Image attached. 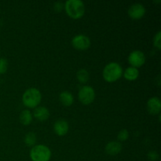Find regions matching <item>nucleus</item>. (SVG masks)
<instances>
[{
	"instance_id": "nucleus-16",
	"label": "nucleus",
	"mask_w": 161,
	"mask_h": 161,
	"mask_svg": "<svg viewBox=\"0 0 161 161\" xmlns=\"http://www.w3.org/2000/svg\"><path fill=\"white\" fill-rule=\"evenodd\" d=\"M76 77H77V80H78L80 83H86V82L89 80L90 74L86 69H81L77 72Z\"/></svg>"
},
{
	"instance_id": "nucleus-17",
	"label": "nucleus",
	"mask_w": 161,
	"mask_h": 161,
	"mask_svg": "<svg viewBox=\"0 0 161 161\" xmlns=\"http://www.w3.org/2000/svg\"><path fill=\"white\" fill-rule=\"evenodd\" d=\"M36 142V135L33 132H29L25 137V143L28 146H34Z\"/></svg>"
},
{
	"instance_id": "nucleus-19",
	"label": "nucleus",
	"mask_w": 161,
	"mask_h": 161,
	"mask_svg": "<svg viewBox=\"0 0 161 161\" xmlns=\"http://www.w3.org/2000/svg\"><path fill=\"white\" fill-rule=\"evenodd\" d=\"M8 69V61L5 58H0V74L6 72Z\"/></svg>"
},
{
	"instance_id": "nucleus-13",
	"label": "nucleus",
	"mask_w": 161,
	"mask_h": 161,
	"mask_svg": "<svg viewBox=\"0 0 161 161\" xmlns=\"http://www.w3.org/2000/svg\"><path fill=\"white\" fill-rule=\"evenodd\" d=\"M59 98L61 102L62 103L63 105L64 106H71L73 104L74 102V97L73 95L71 92L69 91H63L60 94Z\"/></svg>"
},
{
	"instance_id": "nucleus-9",
	"label": "nucleus",
	"mask_w": 161,
	"mask_h": 161,
	"mask_svg": "<svg viewBox=\"0 0 161 161\" xmlns=\"http://www.w3.org/2000/svg\"><path fill=\"white\" fill-rule=\"evenodd\" d=\"M147 110L151 115H157L161 110V102L159 97H153L147 102Z\"/></svg>"
},
{
	"instance_id": "nucleus-14",
	"label": "nucleus",
	"mask_w": 161,
	"mask_h": 161,
	"mask_svg": "<svg viewBox=\"0 0 161 161\" xmlns=\"http://www.w3.org/2000/svg\"><path fill=\"white\" fill-rule=\"evenodd\" d=\"M139 75V71L138 69L134 67H129L125 69L124 72V78L129 81H134V80H137Z\"/></svg>"
},
{
	"instance_id": "nucleus-2",
	"label": "nucleus",
	"mask_w": 161,
	"mask_h": 161,
	"mask_svg": "<svg viewBox=\"0 0 161 161\" xmlns=\"http://www.w3.org/2000/svg\"><path fill=\"white\" fill-rule=\"evenodd\" d=\"M103 78L108 83H114L123 75V69L116 62L108 63L103 69Z\"/></svg>"
},
{
	"instance_id": "nucleus-5",
	"label": "nucleus",
	"mask_w": 161,
	"mask_h": 161,
	"mask_svg": "<svg viewBox=\"0 0 161 161\" xmlns=\"http://www.w3.org/2000/svg\"><path fill=\"white\" fill-rule=\"evenodd\" d=\"M79 99L83 105H89L94 102L95 98V92L92 86H83L80 88L78 94Z\"/></svg>"
},
{
	"instance_id": "nucleus-4",
	"label": "nucleus",
	"mask_w": 161,
	"mask_h": 161,
	"mask_svg": "<svg viewBox=\"0 0 161 161\" xmlns=\"http://www.w3.org/2000/svg\"><path fill=\"white\" fill-rule=\"evenodd\" d=\"M30 158L32 161H49L51 158V151L44 145L34 146L30 151Z\"/></svg>"
},
{
	"instance_id": "nucleus-10",
	"label": "nucleus",
	"mask_w": 161,
	"mask_h": 161,
	"mask_svg": "<svg viewBox=\"0 0 161 161\" xmlns=\"http://www.w3.org/2000/svg\"><path fill=\"white\" fill-rule=\"evenodd\" d=\"M69 129V123L62 119H58L53 124V130L58 136H64L68 133Z\"/></svg>"
},
{
	"instance_id": "nucleus-15",
	"label": "nucleus",
	"mask_w": 161,
	"mask_h": 161,
	"mask_svg": "<svg viewBox=\"0 0 161 161\" xmlns=\"http://www.w3.org/2000/svg\"><path fill=\"white\" fill-rule=\"evenodd\" d=\"M20 124L25 126H28L32 122V115L31 112L28 109L23 110L20 114Z\"/></svg>"
},
{
	"instance_id": "nucleus-12",
	"label": "nucleus",
	"mask_w": 161,
	"mask_h": 161,
	"mask_svg": "<svg viewBox=\"0 0 161 161\" xmlns=\"http://www.w3.org/2000/svg\"><path fill=\"white\" fill-rule=\"evenodd\" d=\"M121 150H122V145L119 142H110L105 146V152L108 155H117V154H119L121 152Z\"/></svg>"
},
{
	"instance_id": "nucleus-11",
	"label": "nucleus",
	"mask_w": 161,
	"mask_h": 161,
	"mask_svg": "<svg viewBox=\"0 0 161 161\" xmlns=\"http://www.w3.org/2000/svg\"><path fill=\"white\" fill-rule=\"evenodd\" d=\"M34 117L39 121L43 122L46 121L50 116V111L44 106L36 107V109L34 110Z\"/></svg>"
},
{
	"instance_id": "nucleus-8",
	"label": "nucleus",
	"mask_w": 161,
	"mask_h": 161,
	"mask_svg": "<svg viewBox=\"0 0 161 161\" xmlns=\"http://www.w3.org/2000/svg\"><path fill=\"white\" fill-rule=\"evenodd\" d=\"M146 14V8L141 3H135L128 9V15L133 20H139Z\"/></svg>"
},
{
	"instance_id": "nucleus-3",
	"label": "nucleus",
	"mask_w": 161,
	"mask_h": 161,
	"mask_svg": "<svg viewBox=\"0 0 161 161\" xmlns=\"http://www.w3.org/2000/svg\"><path fill=\"white\" fill-rule=\"evenodd\" d=\"M42 100V94L40 91L36 88H29L23 94L22 102L25 106L28 108H36Z\"/></svg>"
},
{
	"instance_id": "nucleus-1",
	"label": "nucleus",
	"mask_w": 161,
	"mask_h": 161,
	"mask_svg": "<svg viewBox=\"0 0 161 161\" xmlns=\"http://www.w3.org/2000/svg\"><path fill=\"white\" fill-rule=\"evenodd\" d=\"M66 14L72 19H80L84 15L85 5L81 0H68L64 5Z\"/></svg>"
},
{
	"instance_id": "nucleus-18",
	"label": "nucleus",
	"mask_w": 161,
	"mask_h": 161,
	"mask_svg": "<svg viewBox=\"0 0 161 161\" xmlns=\"http://www.w3.org/2000/svg\"><path fill=\"white\" fill-rule=\"evenodd\" d=\"M128 137H129V132L127 129H123V130H121L117 135L118 139H119V141H122V142H124L126 141V140H127Z\"/></svg>"
},
{
	"instance_id": "nucleus-21",
	"label": "nucleus",
	"mask_w": 161,
	"mask_h": 161,
	"mask_svg": "<svg viewBox=\"0 0 161 161\" xmlns=\"http://www.w3.org/2000/svg\"><path fill=\"white\" fill-rule=\"evenodd\" d=\"M148 157H149V159H150L151 160L156 161L158 159L159 156L157 152H155V151H151V152L149 153V154H148Z\"/></svg>"
},
{
	"instance_id": "nucleus-20",
	"label": "nucleus",
	"mask_w": 161,
	"mask_h": 161,
	"mask_svg": "<svg viewBox=\"0 0 161 161\" xmlns=\"http://www.w3.org/2000/svg\"><path fill=\"white\" fill-rule=\"evenodd\" d=\"M153 45L154 47H157L158 50H160L161 48V32L160 31H158V32L156 34V36H154Z\"/></svg>"
},
{
	"instance_id": "nucleus-22",
	"label": "nucleus",
	"mask_w": 161,
	"mask_h": 161,
	"mask_svg": "<svg viewBox=\"0 0 161 161\" xmlns=\"http://www.w3.org/2000/svg\"><path fill=\"white\" fill-rule=\"evenodd\" d=\"M53 6H54V10H56L57 12H59V11L62 10V9L64 8V4H63L62 3H60V2H57L56 3H55L54 5H53Z\"/></svg>"
},
{
	"instance_id": "nucleus-6",
	"label": "nucleus",
	"mask_w": 161,
	"mask_h": 161,
	"mask_svg": "<svg viewBox=\"0 0 161 161\" xmlns=\"http://www.w3.org/2000/svg\"><path fill=\"white\" fill-rule=\"evenodd\" d=\"M128 62L134 68H139L146 62V56L141 50H133L128 56Z\"/></svg>"
},
{
	"instance_id": "nucleus-7",
	"label": "nucleus",
	"mask_w": 161,
	"mask_h": 161,
	"mask_svg": "<svg viewBox=\"0 0 161 161\" xmlns=\"http://www.w3.org/2000/svg\"><path fill=\"white\" fill-rule=\"evenodd\" d=\"M72 45L78 50H87L91 46V40L84 35H77L72 39Z\"/></svg>"
}]
</instances>
